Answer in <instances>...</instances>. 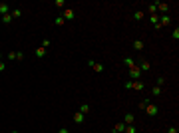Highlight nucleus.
<instances>
[{"label":"nucleus","instance_id":"obj_7","mask_svg":"<svg viewBox=\"0 0 179 133\" xmlns=\"http://www.w3.org/2000/svg\"><path fill=\"white\" fill-rule=\"evenodd\" d=\"M169 22H171V16H169V14H163L161 20H159V26H167Z\"/></svg>","mask_w":179,"mask_h":133},{"label":"nucleus","instance_id":"obj_28","mask_svg":"<svg viewBox=\"0 0 179 133\" xmlns=\"http://www.w3.org/2000/svg\"><path fill=\"white\" fill-rule=\"evenodd\" d=\"M6 58H8V60H16V52H10Z\"/></svg>","mask_w":179,"mask_h":133},{"label":"nucleus","instance_id":"obj_6","mask_svg":"<svg viewBox=\"0 0 179 133\" xmlns=\"http://www.w3.org/2000/svg\"><path fill=\"white\" fill-rule=\"evenodd\" d=\"M84 119H86V115H84V113H80V111H76V113H74V123H78V125H80V123H84Z\"/></svg>","mask_w":179,"mask_h":133},{"label":"nucleus","instance_id":"obj_8","mask_svg":"<svg viewBox=\"0 0 179 133\" xmlns=\"http://www.w3.org/2000/svg\"><path fill=\"white\" fill-rule=\"evenodd\" d=\"M0 14L4 16V14H10V6L6 4V2H0Z\"/></svg>","mask_w":179,"mask_h":133},{"label":"nucleus","instance_id":"obj_19","mask_svg":"<svg viewBox=\"0 0 179 133\" xmlns=\"http://www.w3.org/2000/svg\"><path fill=\"white\" fill-rule=\"evenodd\" d=\"M143 16H145V14H143V10H137V12L134 14V18H135V20H143Z\"/></svg>","mask_w":179,"mask_h":133},{"label":"nucleus","instance_id":"obj_10","mask_svg":"<svg viewBox=\"0 0 179 133\" xmlns=\"http://www.w3.org/2000/svg\"><path fill=\"white\" fill-rule=\"evenodd\" d=\"M134 113H128V115H126V117H124V123H126V125H134Z\"/></svg>","mask_w":179,"mask_h":133},{"label":"nucleus","instance_id":"obj_22","mask_svg":"<svg viewBox=\"0 0 179 133\" xmlns=\"http://www.w3.org/2000/svg\"><path fill=\"white\" fill-rule=\"evenodd\" d=\"M124 129H126V123H118V125H116V131L124 133Z\"/></svg>","mask_w":179,"mask_h":133},{"label":"nucleus","instance_id":"obj_14","mask_svg":"<svg viewBox=\"0 0 179 133\" xmlns=\"http://www.w3.org/2000/svg\"><path fill=\"white\" fill-rule=\"evenodd\" d=\"M134 48L137 50V52H141V50H143V42H141V40H135V42H134Z\"/></svg>","mask_w":179,"mask_h":133},{"label":"nucleus","instance_id":"obj_35","mask_svg":"<svg viewBox=\"0 0 179 133\" xmlns=\"http://www.w3.org/2000/svg\"><path fill=\"white\" fill-rule=\"evenodd\" d=\"M116 133H120V131H116Z\"/></svg>","mask_w":179,"mask_h":133},{"label":"nucleus","instance_id":"obj_25","mask_svg":"<svg viewBox=\"0 0 179 133\" xmlns=\"http://www.w3.org/2000/svg\"><path fill=\"white\" fill-rule=\"evenodd\" d=\"M24 60V54L22 52H16V62H22Z\"/></svg>","mask_w":179,"mask_h":133},{"label":"nucleus","instance_id":"obj_17","mask_svg":"<svg viewBox=\"0 0 179 133\" xmlns=\"http://www.w3.org/2000/svg\"><path fill=\"white\" fill-rule=\"evenodd\" d=\"M147 12H149V16H151V14H157V8H155V4H149V6H147Z\"/></svg>","mask_w":179,"mask_h":133},{"label":"nucleus","instance_id":"obj_15","mask_svg":"<svg viewBox=\"0 0 179 133\" xmlns=\"http://www.w3.org/2000/svg\"><path fill=\"white\" fill-rule=\"evenodd\" d=\"M88 111H90V105H88V103H82V105H80V113H84V115H86Z\"/></svg>","mask_w":179,"mask_h":133},{"label":"nucleus","instance_id":"obj_20","mask_svg":"<svg viewBox=\"0 0 179 133\" xmlns=\"http://www.w3.org/2000/svg\"><path fill=\"white\" fill-rule=\"evenodd\" d=\"M149 20L153 22V26H155V24H159V16H157V14H151V16H149Z\"/></svg>","mask_w":179,"mask_h":133},{"label":"nucleus","instance_id":"obj_32","mask_svg":"<svg viewBox=\"0 0 179 133\" xmlns=\"http://www.w3.org/2000/svg\"><path fill=\"white\" fill-rule=\"evenodd\" d=\"M167 133H177V129H175V127H169V129H167Z\"/></svg>","mask_w":179,"mask_h":133},{"label":"nucleus","instance_id":"obj_30","mask_svg":"<svg viewBox=\"0 0 179 133\" xmlns=\"http://www.w3.org/2000/svg\"><path fill=\"white\" fill-rule=\"evenodd\" d=\"M48 46H50V40H44V42H42V46H40V48H44V50H46Z\"/></svg>","mask_w":179,"mask_h":133},{"label":"nucleus","instance_id":"obj_18","mask_svg":"<svg viewBox=\"0 0 179 133\" xmlns=\"http://www.w3.org/2000/svg\"><path fill=\"white\" fill-rule=\"evenodd\" d=\"M12 20H14V18H12L10 14H4V16H2V22H4V24H10Z\"/></svg>","mask_w":179,"mask_h":133},{"label":"nucleus","instance_id":"obj_5","mask_svg":"<svg viewBox=\"0 0 179 133\" xmlns=\"http://www.w3.org/2000/svg\"><path fill=\"white\" fill-rule=\"evenodd\" d=\"M88 64L92 66V68H94V70H96V72H98V74H100V72H104V64H100V62H94V60H90Z\"/></svg>","mask_w":179,"mask_h":133},{"label":"nucleus","instance_id":"obj_23","mask_svg":"<svg viewBox=\"0 0 179 133\" xmlns=\"http://www.w3.org/2000/svg\"><path fill=\"white\" fill-rule=\"evenodd\" d=\"M64 22H66V20H64V18H62V16H58V18H56V22H54V24H56V26H62V24H64Z\"/></svg>","mask_w":179,"mask_h":133},{"label":"nucleus","instance_id":"obj_16","mask_svg":"<svg viewBox=\"0 0 179 133\" xmlns=\"http://www.w3.org/2000/svg\"><path fill=\"white\" fill-rule=\"evenodd\" d=\"M124 133H137V129H135V125H126Z\"/></svg>","mask_w":179,"mask_h":133},{"label":"nucleus","instance_id":"obj_34","mask_svg":"<svg viewBox=\"0 0 179 133\" xmlns=\"http://www.w3.org/2000/svg\"><path fill=\"white\" fill-rule=\"evenodd\" d=\"M10 133H18V131H10Z\"/></svg>","mask_w":179,"mask_h":133},{"label":"nucleus","instance_id":"obj_12","mask_svg":"<svg viewBox=\"0 0 179 133\" xmlns=\"http://www.w3.org/2000/svg\"><path fill=\"white\" fill-rule=\"evenodd\" d=\"M137 68H139V70H143V72H145V70H149V68H151V64H149V62H145V60H143V62H141V64H139V66H137Z\"/></svg>","mask_w":179,"mask_h":133},{"label":"nucleus","instance_id":"obj_4","mask_svg":"<svg viewBox=\"0 0 179 133\" xmlns=\"http://www.w3.org/2000/svg\"><path fill=\"white\" fill-rule=\"evenodd\" d=\"M155 8H157V12H167L169 10V4L167 2H155Z\"/></svg>","mask_w":179,"mask_h":133},{"label":"nucleus","instance_id":"obj_3","mask_svg":"<svg viewBox=\"0 0 179 133\" xmlns=\"http://www.w3.org/2000/svg\"><path fill=\"white\" fill-rule=\"evenodd\" d=\"M74 16H76V12L72 10V8H64V20H74Z\"/></svg>","mask_w":179,"mask_h":133},{"label":"nucleus","instance_id":"obj_24","mask_svg":"<svg viewBox=\"0 0 179 133\" xmlns=\"http://www.w3.org/2000/svg\"><path fill=\"white\" fill-rule=\"evenodd\" d=\"M151 93H153V95H159V93H161V88H159V86H155V88L151 89Z\"/></svg>","mask_w":179,"mask_h":133},{"label":"nucleus","instance_id":"obj_1","mask_svg":"<svg viewBox=\"0 0 179 133\" xmlns=\"http://www.w3.org/2000/svg\"><path fill=\"white\" fill-rule=\"evenodd\" d=\"M143 109H145V113H147V115H151V117H153V115H157V113H159V107H157V105H155V103H147V105H145V107H143Z\"/></svg>","mask_w":179,"mask_h":133},{"label":"nucleus","instance_id":"obj_33","mask_svg":"<svg viewBox=\"0 0 179 133\" xmlns=\"http://www.w3.org/2000/svg\"><path fill=\"white\" fill-rule=\"evenodd\" d=\"M58 133H70V131H68L66 127H62V129H60V131H58Z\"/></svg>","mask_w":179,"mask_h":133},{"label":"nucleus","instance_id":"obj_9","mask_svg":"<svg viewBox=\"0 0 179 133\" xmlns=\"http://www.w3.org/2000/svg\"><path fill=\"white\" fill-rule=\"evenodd\" d=\"M10 16H12L14 20H18V18L22 16V10H20V8H14V10H10Z\"/></svg>","mask_w":179,"mask_h":133},{"label":"nucleus","instance_id":"obj_13","mask_svg":"<svg viewBox=\"0 0 179 133\" xmlns=\"http://www.w3.org/2000/svg\"><path fill=\"white\" fill-rule=\"evenodd\" d=\"M34 56H36V58H44V56H46V50H44V48H38V50L34 52Z\"/></svg>","mask_w":179,"mask_h":133},{"label":"nucleus","instance_id":"obj_2","mask_svg":"<svg viewBox=\"0 0 179 133\" xmlns=\"http://www.w3.org/2000/svg\"><path fill=\"white\" fill-rule=\"evenodd\" d=\"M139 76H141V70H139L137 66H134V68H130V78H132V82H135V80H139Z\"/></svg>","mask_w":179,"mask_h":133},{"label":"nucleus","instance_id":"obj_26","mask_svg":"<svg viewBox=\"0 0 179 133\" xmlns=\"http://www.w3.org/2000/svg\"><path fill=\"white\" fill-rule=\"evenodd\" d=\"M171 36H173L175 40H179V28H175V30H173V34H171Z\"/></svg>","mask_w":179,"mask_h":133},{"label":"nucleus","instance_id":"obj_21","mask_svg":"<svg viewBox=\"0 0 179 133\" xmlns=\"http://www.w3.org/2000/svg\"><path fill=\"white\" fill-rule=\"evenodd\" d=\"M124 62H126V66H128V68H134V66H135V62L132 60V58H126Z\"/></svg>","mask_w":179,"mask_h":133},{"label":"nucleus","instance_id":"obj_27","mask_svg":"<svg viewBox=\"0 0 179 133\" xmlns=\"http://www.w3.org/2000/svg\"><path fill=\"white\" fill-rule=\"evenodd\" d=\"M56 6H58V8H64L66 4H64V0H56Z\"/></svg>","mask_w":179,"mask_h":133},{"label":"nucleus","instance_id":"obj_31","mask_svg":"<svg viewBox=\"0 0 179 133\" xmlns=\"http://www.w3.org/2000/svg\"><path fill=\"white\" fill-rule=\"evenodd\" d=\"M4 70H6V64H4V62L0 60V72H4Z\"/></svg>","mask_w":179,"mask_h":133},{"label":"nucleus","instance_id":"obj_29","mask_svg":"<svg viewBox=\"0 0 179 133\" xmlns=\"http://www.w3.org/2000/svg\"><path fill=\"white\" fill-rule=\"evenodd\" d=\"M147 103H149V101H147V99H143V101H141V103H139V109H143V107H145V105H147Z\"/></svg>","mask_w":179,"mask_h":133},{"label":"nucleus","instance_id":"obj_11","mask_svg":"<svg viewBox=\"0 0 179 133\" xmlns=\"http://www.w3.org/2000/svg\"><path fill=\"white\" fill-rule=\"evenodd\" d=\"M132 89H137V91H141V89H143V84H141L139 80H135L134 84H132Z\"/></svg>","mask_w":179,"mask_h":133}]
</instances>
